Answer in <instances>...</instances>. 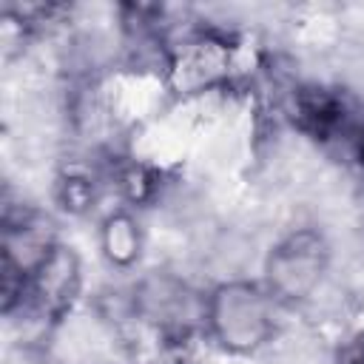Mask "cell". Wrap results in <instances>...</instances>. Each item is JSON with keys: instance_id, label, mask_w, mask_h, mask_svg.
<instances>
[{"instance_id": "8", "label": "cell", "mask_w": 364, "mask_h": 364, "mask_svg": "<svg viewBox=\"0 0 364 364\" xmlns=\"http://www.w3.org/2000/svg\"><path fill=\"white\" fill-rule=\"evenodd\" d=\"M333 364H364V327L347 333L336 353H333Z\"/></svg>"}, {"instance_id": "5", "label": "cell", "mask_w": 364, "mask_h": 364, "mask_svg": "<svg viewBox=\"0 0 364 364\" xmlns=\"http://www.w3.org/2000/svg\"><path fill=\"white\" fill-rule=\"evenodd\" d=\"M287 117L290 122L313 136V139H338L353 136L355 125L350 122V105L344 91L321 82H299L287 97Z\"/></svg>"}, {"instance_id": "2", "label": "cell", "mask_w": 364, "mask_h": 364, "mask_svg": "<svg viewBox=\"0 0 364 364\" xmlns=\"http://www.w3.org/2000/svg\"><path fill=\"white\" fill-rule=\"evenodd\" d=\"M239 46L230 34L202 26L185 31L179 40L168 43L162 77L165 85L179 97H202L222 91L236 74Z\"/></svg>"}, {"instance_id": "7", "label": "cell", "mask_w": 364, "mask_h": 364, "mask_svg": "<svg viewBox=\"0 0 364 364\" xmlns=\"http://www.w3.org/2000/svg\"><path fill=\"white\" fill-rule=\"evenodd\" d=\"M54 199L68 213H85V210H91V205L97 199V182L88 171L68 168L54 182Z\"/></svg>"}, {"instance_id": "1", "label": "cell", "mask_w": 364, "mask_h": 364, "mask_svg": "<svg viewBox=\"0 0 364 364\" xmlns=\"http://www.w3.org/2000/svg\"><path fill=\"white\" fill-rule=\"evenodd\" d=\"M282 304L262 282L228 279L205 296V333L225 353L250 355L273 341Z\"/></svg>"}, {"instance_id": "4", "label": "cell", "mask_w": 364, "mask_h": 364, "mask_svg": "<svg viewBox=\"0 0 364 364\" xmlns=\"http://www.w3.org/2000/svg\"><path fill=\"white\" fill-rule=\"evenodd\" d=\"M80 293H82V262L74 247L57 242L31 270L23 310H28L43 324H57L71 313Z\"/></svg>"}, {"instance_id": "9", "label": "cell", "mask_w": 364, "mask_h": 364, "mask_svg": "<svg viewBox=\"0 0 364 364\" xmlns=\"http://www.w3.org/2000/svg\"><path fill=\"white\" fill-rule=\"evenodd\" d=\"M350 142H353V151H355V159L361 162V168H364V117L355 122V131H353V136H350Z\"/></svg>"}, {"instance_id": "6", "label": "cell", "mask_w": 364, "mask_h": 364, "mask_svg": "<svg viewBox=\"0 0 364 364\" xmlns=\"http://www.w3.org/2000/svg\"><path fill=\"white\" fill-rule=\"evenodd\" d=\"M100 250L105 262L117 270H128L136 264L142 253V230L128 210H114L100 222Z\"/></svg>"}, {"instance_id": "3", "label": "cell", "mask_w": 364, "mask_h": 364, "mask_svg": "<svg viewBox=\"0 0 364 364\" xmlns=\"http://www.w3.org/2000/svg\"><path fill=\"white\" fill-rule=\"evenodd\" d=\"M330 264V245L316 228H296L284 233L264 259L262 284L273 293V299L284 304L307 301Z\"/></svg>"}]
</instances>
